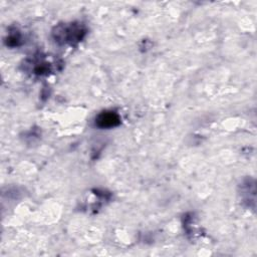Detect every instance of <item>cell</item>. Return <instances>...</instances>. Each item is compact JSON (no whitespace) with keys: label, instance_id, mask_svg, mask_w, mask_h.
Listing matches in <instances>:
<instances>
[{"label":"cell","instance_id":"cell-1","mask_svg":"<svg viewBox=\"0 0 257 257\" xmlns=\"http://www.w3.org/2000/svg\"><path fill=\"white\" fill-rule=\"evenodd\" d=\"M120 119L118 115L112 112H104L96 119L97 126L102 128H111L119 125Z\"/></svg>","mask_w":257,"mask_h":257}]
</instances>
